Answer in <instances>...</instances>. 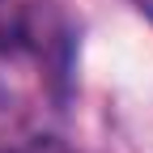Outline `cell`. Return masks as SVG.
Instances as JSON below:
<instances>
[{
	"mask_svg": "<svg viewBox=\"0 0 153 153\" xmlns=\"http://www.w3.org/2000/svg\"><path fill=\"white\" fill-rule=\"evenodd\" d=\"M26 30H22V22H13V17H4V9H0V51H9V47H17V38H22Z\"/></svg>",
	"mask_w": 153,
	"mask_h": 153,
	"instance_id": "2",
	"label": "cell"
},
{
	"mask_svg": "<svg viewBox=\"0 0 153 153\" xmlns=\"http://www.w3.org/2000/svg\"><path fill=\"white\" fill-rule=\"evenodd\" d=\"M4 153H72L60 136H30V140H22V145H13V149H4Z\"/></svg>",
	"mask_w": 153,
	"mask_h": 153,
	"instance_id": "1",
	"label": "cell"
}]
</instances>
